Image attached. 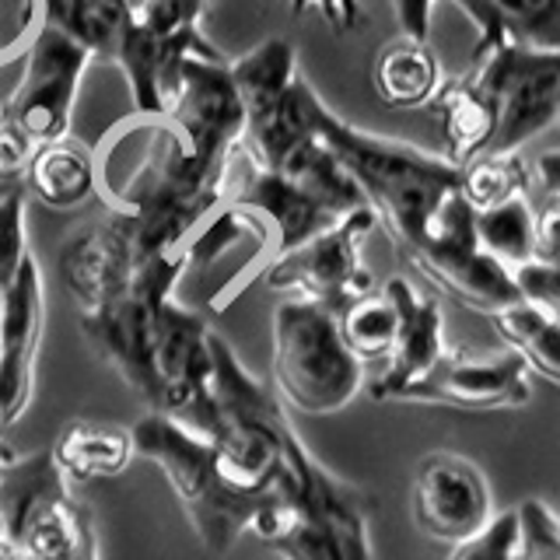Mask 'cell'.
I'll list each match as a JSON object with an SVG mask.
<instances>
[{"label": "cell", "instance_id": "obj_1", "mask_svg": "<svg viewBox=\"0 0 560 560\" xmlns=\"http://www.w3.org/2000/svg\"><path fill=\"white\" fill-rule=\"evenodd\" d=\"M308 116L312 130L364 192V203L375 210V221L393 238L399 259L413 262L424 253L438 210L452 192H459L463 165L448 162L445 154L350 127L315 92L308 98Z\"/></svg>", "mask_w": 560, "mask_h": 560}, {"label": "cell", "instance_id": "obj_2", "mask_svg": "<svg viewBox=\"0 0 560 560\" xmlns=\"http://www.w3.org/2000/svg\"><path fill=\"white\" fill-rule=\"evenodd\" d=\"M249 533L284 560H375L372 498L332 477L302 438L288 445L284 466L256 508Z\"/></svg>", "mask_w": 560, "mask_h": 560}, {"label": "cell", "instance_id": "obj_3", "mask_svg": "<svg viewBox=\"0 0 560 560\" xmlns=\"http://www.w3.org/2000/svg\"><path fill=\"white\" fill-rule=\"evenodd\" d=\"M232 74L245 105L238 144L245 165L259 172H298L326 151L308 116L315 88L298 70L288 39H262L245 57L232 60Z\"/></svg>", "mask_w": 560, "mask_h": 560}, {"label": "cell", "instance_id": "obj_4", "mask_svg": "<svg viewBox=\"0 0 560 560\" xmlns=\"http://www.w3.org/2000/svg\"><path fill=\"white\" fill-rule=\"evenodd\" d=\"M224 207H235L256 228L270 262L273 256L326 232L350 210L364 207V192L326 148L298 172L249 168L242 183H228Z\"/></svg>", "mask_w": 560, "mask_h": 560}, {"label": "cell", "instance_id": "obj_5", "mask_svg": "<svg viewBox=\"0 0 560 560\" xmlns=\"http://www.w3.org/2000/svg\"><path fill=\"white\" fill-rule=\"evenodd\" d=\"M133 448L140 459L154 463L172 483L175 498L183 501L192 529L210 553H228L235 539L249 529L262 498L235 494L221 480L214 463V442L207 434L179 424L168 413H144L133 424Z\"/></svg>", "mask_w": 560, "mask_h": 560}, {"label": "cell", "instance_id": "obj_6", "mask_svg": "<svg viewBox=\"0 0 560 560\" xmlns=\"http://www.w3.org/2000/svg\"><path fill=\"white\" fill-rule=\"evenodd\" d=\"M361 361L350 354L337 315L308 298H288L273 312V389L291 410L326 417L361 393Z\"/></svg>", "mask_w": 560, "mask_h": 560}, {"label": "cell", "instance_id": "obj_7", "mask_svg": "<svg viewBox=\"0 0 560 560\" xmlns=\"http://www.w3.org/2000/svg\"><path fill=\"white\" fill-rule=\"evenodd\" d=\"M25 186L0 200V424L11 428L32 399L35 354L43 340L46 291L28 249Z\"/></svg>", "mask_w": 560, "mask_h": 560}, {"label": "cell", "instance_id": "obj_8", "mask_svg": "<svg viewBox=\"0 0 560 560\" xmlns=\"http://www.w3.org/2000/svg\"><path fill=\"white\" fill-rule=\"evenodd\" d=\"M472 63L477 67L459 81L490 122L487 154H515L525 140L557 122L560 49L501 43Z\"/></svg>", "mask_w": 560, "mask_h": 560}, {"label": "cell", "instance_id": "obj_9", "mask_svg": "<svg viewBox=\"0 0 560 560\" xmlns=\"http://www.w3.org/2000/svg\"><path fill=\"white\" fill-rule=\"evenodd\" d=\"M375 210L368 203L350 210L337 224H329L326 232L273 256L259 270L262 284L319 302L332 315L343 312L361 294L375 291V277L361 262V245L375 232Z\"/></svg>", "mask_w": 560, "mask_h": 560}, {"label": "cell", "instance_id": "obj_10", "mask_svg": "<svg viewBox=\"0 0 560 560\" xmlns=\"http://www.w3.org/2000/svg\"><path fill=\"white\" fill-rule=\"evenodd\" d=\"M410 267L424 273L438 291H445L452 298V302H459L463 308H472V312H483V315H494L525 298L515 273L477 242L472 207L466 203L463 192H452L442 203V210H438V218L431 224L424 253H420Z\"/></svg>", "mask_w": 560, "mask_h": 560}, {"label": "cell", "instance_id": "obj_11", "mask_svg": "<svg viewBox=\"0 0 560 560\" xmlns=\"http://www.w3.org/2000/svg\"><path fill=\"white\" fill-rule=\"evenodd\" d=\"M203 172L228 183L245 127V105L228 57H189L179 70L165 113Z\"/></svg>", "mask_w": 560, "mask_h": 560}, {"label": "cell", "instance_id": "obj_12", "mask_svg": "<svg viewBox=\"0 0 560 560\" xmlns=\"http://www.w3.org/2000/svg\"><path fill=\"white\" fill-rule=\"evenodd\" d=\"M25 74L22 84L14 88L11 98L0 105L11 127L22 130L32 144H46L70 133V116H74L78 88L88 63V49H81L74 39H67L60 28L39 25L25 49Z\"/></svg>", "mask_w": 560, "mask_h": 560}, {"label": "cell", "instance_id": "obj_13", "mask_svg": "<svg viewBox=\"0 0 560 560\" xmlns=\"http://www.w3.org/2000/svg\"><path fill=\"white\" fill-rule=\"evenodd\" d=\"M399 399L407 402H434V407L452 410H522L529 407L533 385L529 368L515 354L477 358L466 350H445L442 358L431 364L428 375H420Z\"/></svg>", "mask_w": 560, "mask_h": 560}, {"label": "cell", "instance_id": "obj_14", "mask_svg": "<svg viewBox=\"0 0 560 560\" xmlns=\"http://www.w3.org/2000/svg\"><path fill=\"white\" fill-rule=\"evenodd\" d=\"M410 512L420 533L455 547L494 518V501L477 463L455 452H431L413 472Z\"/></svg>", "mask_w": 560, "mask_h": 560}, {"label": "cell", "instance_id": "obj_15", "mask_svg": "<svg viewBox=\"0 0 560 560\" xmlns=\"http://www.w3.org/2000/svg\"><path fill=\"white\" fill-rule=\"evenodd\" d=\"M382 291L396 308V340L389 358H385L382 375L368 385V393H372V399H399L448 350L442 329V305L434 298L420 294L407 277H389Z\"/></svg>", "mask_w": 560, "mask_h": 560}, {"label": "cell", "instance_id": "obj_16", "mask_svg": "<svg viewBox=\"0 0 560 560\" xmlns=\"http://www.w3.org/2000/svg\"><path fill=\"white\" fill-rule=\"evenodd\" d=\"M28 200L52 210H74L98 192V158L74 133L35 144L25 168Z\"/></svg>", "mask_w": 560, "mask_h": 560}, {"label": "cell", "instance_id": "obj_17", "mask_svg": "<svg viewBox=\"0 0 560 560\" xmlns=\"http://www.w3.org/2000/svg\"><path fill=\"white\" fill-rule=\"evenodd\" d=\"M477 28L472 60L501 43L560 49V0H452Z\"/></svg>", "mask_w": 560, "mask_h": 560}, {"label": "cell", "instance_id": "obj_18", "mask_svg": "<svg viewBox=\"0 0 560 560\" xmlns=\"http://www.w3.org/2000/svg\"><path fill=\"white\" fill-rule=\"evenodd\" d=\"M49 452L63 477L78 483L119 477L137 455L133 434L127 428L98 424V420H70Z\"/></svg>", "mask_w": 560, "mask_h": 560}, {"label": "cell", "instance_id": "obj_19", "mask_svg": "<svg viewBox=\"0 0 560 560\" xmlns=\"http://www.w3.org/2000/svg\"><path fill=\"white\" fill-rule=\"evenodd\" d=\"M372 81L378 98L389 109H420V105H431L438 88L445 84L431 46L424 39H410V35H399V39L382 46V52L375 57Z\"/></svg>", "mask_w": 560, "mask_h": 560}, {"label": "cell", "instance_id": "obj_20", "mask_svg": "<svg viewBox=\"0 0 560 560\" xmlns=\"http://www.w3.org/2000/svg\"><path fill=\"white\" fill-rule=\"evenodd\" d=\"M43 25L60 28L88 57L113 63L122 32L130 25V11L122 0H43Z\"/></svg>", "mask_w": 560, "mask_h": 560}, {"label": "cell", "instance_id": "obj_21", "mask_svg": "<svg viewBox=\"0 0 560 560\" xmlns=\"http://www.w3.org/2000/svg\"><path fill=\"white\" fill-rule=\"evenodd\" d=\"M487 319L494 323V332L504 340V347L515 350L529 372L560 385V319L550 308L522 298V302L487 315Z\"/></svg>", "mask_w": 560, "mask_h": 560}, {"label": "cell", "instance_id": "obj_22", "mask_svg": "<svg viewBox=\"0 0 560 560\" xmlns=\"http://www.w3.org/2000/svg\"><path fill=\"white\" fill-rule=\"evenodd\" d=\"M472 228H477V242L512 273L533 262V207L525 192L508 197L504 203L472 210Z\"/></svg>", "mask_w": 560, "mask_h": 560}, {"label": "cell", "instance_id": "obj_23", "mask_svg": "<svg viewBox=\"0 0 560 560\" xmlns=\"http://www.w3.org/2000/svg\"><path fill=\"white\" fill-rule=\"evenodd\" d=\"M337 326L347 350L361 364L385 361L396 340V308L385 298V291H368L358 302H350L343 312H337Z\"/></svg>", "mask_w": 560, "mask_h": 560}, {"label": "cell", "instance_id": "obj_24", "mask_svg": "<svg viewBox=\"0 0 560 560\" xmlns=\"http://www.w3.org/2000/svg\"><path fill=\"white\" fill-rule=\"evenodd\" d=\"M533 183L529 165L515 154H483L463 165V183L459 192L472 210L504 203L508 197H518Z\"/></svg>", "mask_w": 560, "mask_h": 560}, {"label": "cell", "instance_id": "obj_25", "mask_svg": "<svg viewBox=\"0 0 560 560\" xmlns=\"http://www.w3.org/2000/svg\"><path fill=\"white\" fill-rule=\"evenodd\" d=\"M133 22L162 35H189L200 32V18L207 0H122Z\"/></svg>", "mask_w": 560, "mask_h": 560}, {"label": "cell", "instance_id": "obj_26", "mask_svg": "<svg viewBox=\"0 0 560 560\" xmlns=\"http://www.w3.org/2000/svg\"><path fill=\"white\" fill-rule=\"evenodd\" d=\"M518 560H560V518L542 501L518 508Z\"/></svg>", "mask_w": 560, "mask_h": 560}, {"label": "cell", "instance_id": "obj_27", "mask_svg": "<svg viewBox=\"0 0 560 560\" xmlns=\"http://www.w3.org/2000/svg\"><path fill=\"white\" fill-rule=\"evenodd\" d=\"M448 560H518V512L494 515L477 536L455 542Z\"/></svg>", "mask_w": 560, "mask_h": 560}, {"label": "cell", "instance_id": "obj_28", "mask_svg": "<svg viewBox=\"0 0 560 560\" xmlns=\"http://www.w3.org/2000/svg\"><path fill=\"white\" fill-rule=\"evenodd\" d=\"M43 25V0H0V70L22 60Z\"/></svg>", "mask_w": 560, "mask_h": 560}, {"label": "cell", "instance_id": "obj_29", "mask_svg": "<svg viewBox=\"0 0 560 560\" xmlns=\"http://www.w3.org/2000/svg\"><path fill=\"white\" fill-rule=\"evenodd\" d=\"M32 151H35L32 140L0 116V200L25 186V168Z\"/></svg>", "mask_w": 560, "mask_h": 560}, {"label": "cell", "instance_id": "obj_30", "mask_svg": "<svg viewBox=\"0 0 560 560\" xmlns=\"http://www.w3.org/2000/svg\"><path fill=\"white\" fill-rule=\"evenodd\" d=\"M515 280L522 294L529 302L550 308L560 319V267H547V262H525V267L515 270Z\"/></svg>", "mask_w": 560, "mask_h": 560}, {"label": "cell", "instance_id": "obj_31", "mask_svg": "<svg viewBox=\"0 0 560 560\" xmlns=\"http://www.w3.org/2000/svg\"><path fill=\"white\" fill-rule=\"evenodd\" d=\"M533 262L560 267V197H547L533 214Z\"/></svg>", "mask_w": 560, "mask_h": 560}, {"label": "cell", "instance_id": "obj_32", "mask_svg": "<svg viewBox=\"0 0 560 560\" xmlns=\"http://www.w3.org/2000/svg\"><path fill=\"white\" fill-rule=\"evenodd\" d=\"M294 14H308L315 11L332 32H350L364 22V8L361 0H288Z\"/></svg>", "mask_w": 560, "mask_h": 560}, {"label": "cell", "instance_id": "obj_33", "mask_svg": "<svg viewBox=\"0 0 560 560\" xmlns=\"http://www.w3.org/2000/svg\"><path fill=\"white\" fill-rule=\"evenodd\" d=\"M399 22V35H410V39H424L431 35V8L434 0H389Z\"/></svg>", "mask_w": 560, "mask_h": 560}, {"label": "cell", "instance_id": "obj_34", "mask_svg": "<svg viewBox=\"0 0 560 560\" xmlns=\"http://www.w3.org/2000/svg\"><path fill=\"white\" fill-rule=\"evenodd\" d=\"M533 179L542 186L547 197H560V151H547L536 158V165L529 168Z\"/></svg>", "mask_w": 560, "mask_h": 560}, {"label": "cell", "instance_id": "obj_35", "mask_svg": "<svg viewBox=\"0 0 560 560\" xmlns=\"http://www.w3.org/2000/svg\"><path fill=\"white\" fill-rule=\"evenodd\" d=\"M0 553H4V515H0Z\"/></svg>", "mask_w": 560, "mask_h": 560}, {"label": "cell", "instance_id": "obj_36", "mask_svg": "<svg viewBox=\"0 0 560 560\" xmlns=\"http://www.w3.org/2000/svg\"><path fill=\"white\" fill-rule=\"evenodd\" d=\"M0 431H4V424H0ZM0 448H4V442H0Z\"/></svg>", "mask_w": 560, "mask_h": 560}, {"label": "cell", "instance_id": "obj_37", "mask_svg": "<svg viewBox=\"0 0 560 560\" xmlns=\"http://www.w3.org/2000/svg\"><path fill=\"white\" fill-rule=\"evenodd\" d=\"M557 122H560V113H557Z\"/></svg>", "mask_w": 560, "mask_h": 560}, {"label": "cell", "instance_id": "obj_38", "mask_svg": "<svg viewBox=\"0 0 560 560\" xmlns=\"http://www.w3.org/2000/svg\"><path fill=\"white\" fill-rule=\"evenodd\" d=\"M0 452H4V448H0Z\"/></svg>", "mask_w": 560, "mask_h": 560}]
</instances>
